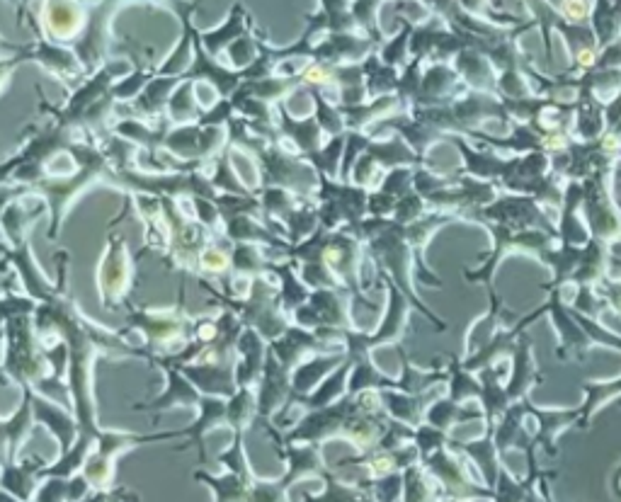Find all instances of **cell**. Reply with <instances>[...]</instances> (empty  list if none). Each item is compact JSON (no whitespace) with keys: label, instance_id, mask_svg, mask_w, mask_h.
I'll list each match as a JSON object with an SVG mask.
<instances>
[{"label":"cell","instance_id":"obj_1","mask_svg":"<svg viewBox=\"0 0 621 502\" xmlns=\"http://www.w3.org/2000/svg\"><path fill=\"white\" fill-rule=\"evenodd\" d=\"M563 8H566V15L573 19H580L585 17V12H587V5H585V0H566L563 3Z\"/></svg>","mask_w":621,"mask_h":502},{"label":"cell","instance_id":"obj_2","mask_svg":"<svg viewBox=\"0 0 621 502\" xmlns=\"http://www.w3.org/2000/svg\"><path fill=\"white\" fill-rule=\"evenodd\" d=\"M580 61H583V63L587 66L590 61H592V54H590V51H583V54H580Z\"/></svg>","mask_w":621,"mask_h":502}]
</instances>
